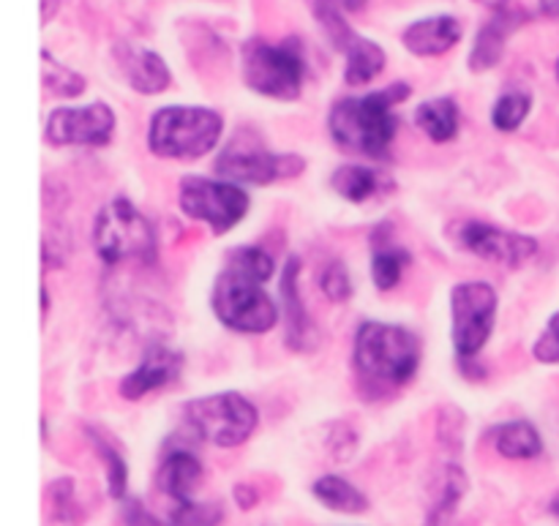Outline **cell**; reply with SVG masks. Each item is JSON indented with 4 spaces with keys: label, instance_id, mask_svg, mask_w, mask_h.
<instances>
[{
    "label": "cell",
    "instance_id": "obj_1",
    "mask_svg": "<svg viewBox=\"0 0 559 526\" xmlns=\"http://www.w3.org/2000/svg\"><path fill=\"white\" fill-rule=\"evenodd\" d=\"M273 260L262 249L246 246L229 254L227 267L218 273L213 287V314L218 322L238 333H265L276 325V303L265 295L262 284L273 276Z\"/></svg>",
    "mask_w": 559,
    "mask_h": 526
},
{
    "label": "cell",
    "instance_id": "obj_2",
    "mask_svg": "<svg viewBox=\"0 0 559 526\" xmlns=\"http://www.w3.org/2000/svg\"><path fill=\"white\" fill-rule=\"evenodd\" d=\"M407 96L409 85L393 82L385 91L369 93V96L342 98L328 118L331 136L347 151L364 153L371 158H385L399 129L393 107Z\"/></svg>",
    "mask_w": 559,
    "mask_h": 526
},
{
    "label": "cell",
    "instance_id": "obj_3",
    "mask_svg": "<svg viewBox=\"0 0 559 526\" xmlns=\"http://www.w3.org/2000/svg\"><path fill=\"white\" fill-rule=\"evenodd\" d=\"M420 344L407 327L364 322L355 336V369L369 387H402L415 376Z\"/></svg>",
    "mask_w": 559,
    "mask_h": 526
},
{
    "label": "cell",
    "instance_id": "obj_4",
    "mask_svg": "<svg viewBox=\"0 0 559 526\" xmlns=\"http://www.w3.org/2000/svg\"><path fill=\"white\" fill-rule=\"evenodd\" d=\"M224 120L205 107H164L151 118L147 147L162 158H200L218 145Z\"/></svg>",
    "mask_w": 559,
    "mask_h": 526
},
{
    "label": "cell",
    "instance_id": "obj_5",
    "mask_svg": "<svg viewBox=\"0 0 559 526\" xmlns=\"http://www.w3.org/2000/svg\"><path fill=\"white\" fill-rule=\"evenodd\" d=\"M306 76V60L295 38L284 44L251 38L243 47V80L260 96L293 101L300 96Z\"/></svg>",
    "mask_w": 559,
    "mask_h": 526
},
{
    "label": "cell",
    "instance_id": "obj_6",
    "mask_svg": "<svg viewBox=\"0 0 559 526\" xmlns=\"http://www.w3.org/2000/svg\"><path fill=\"white\" fill-rule=\"evenodd\" d=\"M93 246L107 265L126 260H156V229L131 205L129 200H115L102 207L93 224Z\"/></svg>",
    "mask_w": 559,
    "mask_h": 526
},
{
    "label": "cell",
    "instance_id": "obj_7",
    "mask_svg": "<svg viewBox=\"0 0 559 526\" xmlns=\"http://www.w3.org/2000/svg\"><path fill=\"white\" fill-rule=\"evenodd\" d=\"M186 420L200 440L216 447H238L254 434L257 409L240 393L197 398L186 404Z\"/></svg>",
    "mask_w": 559,
    "mask_h": 526
},
{
    "label": "cell",
    "instance_id": "obj_8",
    "mask_svg": "<svg viewBox=\"0 0 559 526\" xmlns=\"http://www.w3.org/2000/svg\"><path fill=\"white\" fill-rule=\"evenodd\" d=\"M304 169V158L293 156V153H284V156L271 153L251 131L235 136L216 158V172L235 180V183H273V180L295 178Z\"/></svg>",
    "mask_w": 559,
    "mask_h": 526
},
{
    "label": "cell",
    "instance_id": "obj_9",
    "mask_svg": "<svg viewBox=\"0 0 559 526\" xmlns=\"http://www.w3.org/2000/svg\"><path fill=\"white\" fill-rule=\"evenodd\" d=\"M497 292L484 282H467L453 287L451 316H453V347L462 360L475 358L486 347L495 327Z\"/></svg>",
    "mask_w": 559,
    "mask_h": 526
},
{
    "label": "cell",
    "instance_id": "obj_10",
    "mask_svg": "<svg viewBox=\"0 0 559 526\" xmlns=\"http://www.w3.org/2000/svg\"><path fill=\"white\" fill-rule=\"evenodd\" d=\"M178 202L186 216L205 222L216 235L229 232L249 211V194L243 189L207 178H183Z\"/></svg>",
    "mask_w": 559,
    "mask_h": 526
},
{
    "label": "cell",
    "instance_id": "obj_11",
    "mask_svg": "<svg viewBox=\"0 0 559 526\" xmlns=\"http://www.w3.org/2000/svg\"><path fill=\"white\" fill-rule=\"evenodd\" d=\"M115 112L104 101L87 107H60L47 120L49 145L102 147L112 140Z\"/></svg>",
    "mask_w": 559,
    "mask_h": 526
},
{
    "label": "cell",
    "instance_id": "obj_12",
    "mask_svg": "<svg viewBox=\"0 0 559 526\" xmlns=\"http://www.w3.org/2000/svg\"><path fill=\"white\" fill-rule=\"evenodd\" d=\"M317 16H320L322 27H325L328 38L347 55V65H344V80H347V85H366L374 76H380V71L385 69V52H382L380 44L358 36L342 20V14L336 9L317 5Z\"/></svg>",
    "mask_w": 559,
    "mask_h": 526
},
{
    "label": "cell",
    "instance_id": "obj_13",
    "mask_svg": "<svg viewBox=\"0 0 559 526\" xmlns=\"http://www.w3.org/2000/svg\"><path fill=\"white\" fill-rule=\"evenodd\" d=\"M462 243L464 249L473 251L475 256L486 262H495V265L506 267H519L527 260H533L535 251H538V243L530 235L508 232V229L489 227V224H467L462 229Z\"/></svg>",
    "mask_w": 559,
    "mask_h": 526
},
{
    "label": "cell",
    "instance_id": "obj_14",
    "mask_svg": "<svg viewBox=\"0 0 559 526\" xmlns=\"http://www.w3.org/2000/svg\"><path fill=\"white\" fill-rule=\"evenodd\" d=\"M180 369H183V358L178 352L167 347H151L142 363L120 382V396L126 402H136L151 391H158V387L178 380Z\"/></svg>",
    "mask_w": 559,
    "mask_h": 526
},
{
    "label": "cell",
    "instance_id": "obj_15",
    "mask_svg": "<svg viewBox=\"0 0 559 526\" xmlns=\"http://www.w3.org/2000/svg\"><path fill=\"white\" fill-rule=\"evenodd\" d=\"M115 58H118L120 71H123L126 82L134 87L136 93H145V96H156V93H164L173 82L169 76L167 63L158 52L153 49L134 47V44H120L115 49Z\"/></svg>",
    "mask_w": 559,
    "mask_h": 526
},
{
    "label": "cell",
    "instance_id": "obj_16",
    "mask_svg": "<svg viewBox=\"0 0 559 526\" xmlns=\"http://www.w3.org/2000/svg\"><path fill=\"white\" fill-rule=\"evenodd\" d=\"M459 38H462V22L451 14H440L413 22L404 31L402 41L418 58H437V55H445L448 49L456 47Z\"/></svg>",
    "mask_w": 559,
    "mask_h": 526
},
{
    "label": "cell",
    "instance_id": "obj_17",
    "mask_svg": "<svg viewBox=\"0 0 559 526\" xmlns=\"http://www.w3.org/2000/svg\"><path fill=\"white\" fill-rule=\"evenodd\" d=\"M527 20L524 11H497L489 22L478 31L473 44V52H469V69L473 71H489L500 63L502 52H506V44L511 38L513 31H519V25Z\"/></svg>",
    "mask_w": 559,
    "mask_h": 526
},
{
    "label": "cell",
    "instance_id": "obj_18",
    "mask_svg": "<svg viewBox=\"0 0 559 526\" xmlns=\"http://www.w3.org/2000/svg\"><path fill=\"white\" fill-rule=\"evenodd\" d=\"M298 273H300V260L298 256H289L287 265H284V276H282L284 322H287L289 347L298 349V352H306V349H314L317 331H314V325H311L309 314H306L304 303H300Z\"/></svg>",
    "mask_w": 559,
    "mask_h": 526
},
{
    "label": "cell",
    "instance_id": "obj_19",
    "mask_svg": "<svg viewBox=\"0 0 559 526\" xmlns=\"http://www.w3.org/2000/svg\"><path fill=\"white\" fill-rule=\"evenodd\" d=\"M202 480V464L194 453L189 451H175L167 453L156 475V486L162 494L173 497L178 505L191 502V491Z\"/></svg>",
    "mask_w": 559,
    "mask_h": 526
},
{
    "label": "cell",
    "instance_id": "obj_20",
    "mask_svg": "<svg viewBox=\"0 0 559 526\" xmlns=\"http://www.w3.org/2000/svg\"><path fill=\"white\" fill-rule=\"evenodd\" d=\"M467 494V475L459 464H445L437 475V489L431 494L429 513H426L424 526H445L448 518L459 507V502Z\"/></svg>",
    "mask_w": 559,
    "mask_h": 526
},
{
    "label": "cell",
    "instance_id": "obj_21",
    "mask_svg": "<svg viewBox=\"0 0 559 526\" xmlns=\"http://www.w3.org/2000/svg\"><path fill=\"white\" fill-rule=\"evenodd\" d=\"M491 440H495L497 453L506 458H535L544 451L538 431L527 420H511L506 426H497L491 431Z\"/></svg>",
    "mask_w": 559,
    "mask_h": 526
},
{
    "label": "cell",
    "instance_id": "obj_22",
    "mask_svg": "<svg viewBox=\"0 0 559 526\" xmlns=\"http://www.w3.org/2000/svg\"><path fill=\"white\" fill-rule=\"evenodd\" d=\"M415 123L431 142H451L459 131V107L453 98H431L415 112Z\"/></svg>",
    "mask_w": 559,
    "mask_h": 526
},
{
    "label": "cell",
    "instance_id": "obj_23",
    "mask_svg": "<svg viewBox=\"0 0 559 526\" xmlns=\"http://www.w3.org/2000/svg\"><path fill=\"white\" fill-rule=\"evenodd\" d=\"M314 497L320 505H325L328 511L336 513H349V516H358V513L369 511V500L355 489L353 483H347L338 475H325L314 483Z\"/></svg>",
    "mask_w": 559,
    "mask_h": 526
},
{
    "label": "cell",
    "instance_id": "obj_24",
    "mask_svg": "<svg viewBox=\"0 0 559 526\" xmlns=\"http://www.w3.org/2000/svg\"><path fill=\"white\" fill-rule=\"evenodd\" d=\"M331 186L342 200L366 202L377 191V172L366 167H338Z\"/></svg>",
    "mask_w": 559,
    "mask_h": 526
},
{
    "label": "cell",
    "instance_id": "obj_25",
    "mask_svg": "<svg viewBox=\"0 0 559 526\" xmlns=\"http://www.w3.org/2000/svg\"><path fill=\"white\" fill-rule=\"evenodd\" d=\"M41 82L49 93L60 98H76L85 91V76L71 71L69 65L58 63L49 52H41Z\"/></svg>",
    "mask_w": 559,
    "mask_h": 526
},
{
    "label": "cell",
    "instance_id": "obj_26",
    "mask_svg": "<svg viewBox=\"0 0 559 526\" xmlns=\"http://www.w3.org/2000/svg\"><path fill=\"white\" fill-rule=\"evenodd\" d=\"M530 109H533V96L527 91H508L497 98L491 123L497 131H516L527 120Z\"/></svg>",
    "mask_w": 559,
    "mask_h": 526
},
{
    "label": "cell",
    "instance_id": "obj_27",
    "mask_svg": "<svg viewBox=\"0 0 559 526\" xmlns=\"http://www.w3.org/2000/svg\"><path fill=\"white\" fill-rule=\"evenodd\" d=\"M407 265H409L407 251L393 249V246H388V249H377L374 260H371V276H374L377 289L388 292V289L396 287L399 278H402V271Z\"/></svg>",
    "mask_w": 559,
    "mask_h": 526
},
{
    "label": "cell",
    "instance_id": "obj_28",
    "mask_svg": "<svg viewBox=\"0 0 559 526\" xmlns=\"http://www.w3.org/2000/svg\"><path fill=\"white\" fill-rule=\"evenodd\" d=\"M87 437H91L93 447L98 451V456H102L104 467H107V486H109V494L115 497V500H123L126 497V462L123 456H120L118 451H115L112 445H109L104 437H98L96 429H87Z\"/></svg>",
    "mask_w": 559,
    "mask_h": 526
},
{
    "label": "cell",
    "instance_id": "obj_29",
    "mask_svg": "<svg viewBox=\"0 0 559 526\" xmlns=\"http://www.w3.org/2000/svg\"><path fill=\"white\" fill-rule=\"evenodd\" d=\"M49 497V524L47 526H74L76 505H74V483L71 480H55L47 491Z\"/></svg>",
    "mask_w": 559,
    "mask_h": 526
},
{
    "label": "cell",
    "instance_id": "obj_30",
    "mask_svg": "<svg viewBox=\"0 0 559 526\" xmlns=\"http://www.w3.org/2000/svg\"><path fill=\"white\" fill-rule=\"evenodd\" d=\"M320 289L328 295V298L336 300V303H342V300H347L349 295H353V282H349V273L347 267H344V262L333 260L322 267Z\"/></svg>",
    "mask_w": 559,
    "mask_h": 526
},
{
    "label": "cell",
    "instance_id": "obj_31",
    "mask_svg": "<svg viewBox=\"0 0 559 526\" xmlns=\"http://www.w3.org/2000/svg\"><path fill=\"white\" fill-rule=\"evenodd\" d=\"M218 522H222V507L186 502V505H178L167 526H216Z\"/></svg>",
    "mask_w": 559,
    "mask_h": 526
},
{
    "label": "cell",
    "instance_id": "obj_32",
    "mask_svg": "<svg viewBox=\"0 0 559 526\" xmlns=\"http://www.w3.org/2000/svg\"><path fill=\"white\" fill-rule=\"evenodd\" d=\"M533 355L540 363H559V311L551 316L546 331L540 333V338L535 342Z\"/></svg>",
    "mask_w": 559,
    "mask_h": 526
},
{
    "label": "cell",
    "instance_id": "obj_33",
    "mask_svg": "<svg viewBox=\"0 0 559 526\" xmlns=\"http://www.w3.org/2000/svg\"><path fill=\"white\" fill-rule=\"evenodd\" d=\"M123 516H126V524H129V526H167V524L156 522V518H153L151 513H147L145 507H142L140 502H136V500L126 502Z\"/></svg>",
    "mask_w": 559,
    "mask_h": 526
},
{
    "label": "cell",
    "instance_id": "obj_34",
    "mask_svg": "<svg viewBox=\"0 0 559 526\" xmlns=\"http://www.w3.org/2000/svg\"><path fill=\"white\" fill-rule=\"evenodd\" d=\"M235 502H238L243 511H249V507L257 505V491L251 489V486H238V489H235Z\"/></svg>",
    "mask_w": 559,
    "mask_h": 526
},
{
    "label": "cell",
    "instance_id": "obj_35",
    "mask_svg": "<svg viewBox=\"0 0 559 526\" xmlns=\"http://www.w3.org/2000/svg\"><path fill=\"white\" fill-rule=\"evenodd\" d=\"M366 0H317V5H328V9L336 11H358L364 9Z\"/></svg>",
    "mask_w": 559,
    "mask_h": 526
},
{
    "label": "cell",
    "instance_id": "obj_36",
    "mask_svg": "<svg viewBox=\"0 0 559 526\" xmlns=\"http://www.w3.org/2000/svg\"><path fill=\"white\" fill-rule=\"evenodd\" d=\"M546 16H559V0H538Z\"/></svg>",
    "mask_w": 559,
    "mask_h": 526
},
{
    "label": "cell",
    "instance_id": "obj_37",
    "mask_svg": "<svg viewBox=\"0 0 559 526\" xmlns=\"http://www.w3.org/2000/svg\"><path fill=\"white\" fill-rule=\"evenodd\" d=\"M480 5H486V9H495V11H502L508 5V0H478Z\"/></svg>",
    "mask_w": 559,
    "mask_h": 526
},
{
    "label": "cell",
    "instance_id": "obj_38",
    "mask_svg": "<svg viewBox=\"0 0 559 526\" xmlns=\"http://www.w3.org/2000/svg\"><path fill=\"white\" fill-rule=\"evenodd\" d=\"M551 513H555V516L559 518V497H557L555 502H551Z\"/></svg>",
    "mask_w": 559,
    "mask_h": 526
},
{
    "label": "cell",
    "instance_id": "obj_39",
    "mask_svg": "<svg viewBox=\"0 0 559 526\" xmlns=\"http://www.w3.org/2000/svg\"><path fill=\"white\" fill-rule=\"evenodd\" d=\"M557 80H559V60H557Z\"/></svg>",
    "mask_w": 559,
    "mask_h": 526
}]
</instances>
